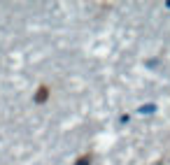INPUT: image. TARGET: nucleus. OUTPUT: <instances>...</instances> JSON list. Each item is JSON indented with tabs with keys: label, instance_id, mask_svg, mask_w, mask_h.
<instances>
[{
	"label": "nucleus",
	"instance_id": "obj_1",
	"mask_svg": "<svg viewBox=\"0 0 170 165\" xmlns=\"http://www.w3.org/2000/svg\"><path fill=\"white\" fill-rule=\"evenodd\" d=\"M47 98V91H44V88H40V93H37V102H40V100H44Z\"/></svg>",
	"mask_w": 170,
	"mask_h": 165
},
{
	"label": "nucleus",
	"instance_id": "obj_2",
	"mask_svg": "<svg viewBox=\"0 0 170 165\" xmlns=\"http://www.w3.org/2000/svg\"><path fill=\"white\" fill-rule=\"evenodd\" d=\"M77 165H89V158H79V161H77Z\"/></svg>",
	"mask_w": 170,
	"mask_h": 165
}]
</instances>
